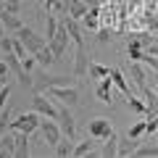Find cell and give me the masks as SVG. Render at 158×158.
I'll return each instance as SVG.
<instances>
[{"mask_svg":"<svg viewBox=\"0 0 158 158\" xmlns=\"http://www.w3.org/2000/svg\"><path fill=\"white\" fill-rule=\"evenodd\" d=\"M40 121H42V116H40L37 111H27V113H19L16 118H11V129L16 132H27V135H34V132L40 129Z\"/></svg>","mask_w":158,"mask_h":158,"instance_id":"cell-1","label":"cell"},{"mask_svg":"<svg viewBox=\"0 0 158 158\" xmlns=\"http://www.w3.org/2000/svg\"><path fill=\"white\" fill-rule=\"evenodd\" d=\"M37 135H40L42 140L48 142V145L53 148V145H58V140L63 137V129H61V124H58V118H48V116H42Z\"/></svg>","mask_w":158,"mask_h":158,"instance_id":"cell-2","label":"cell"},{"mask_svg":"<svg viewBox=\"0 0 158 158\" xmlns=\"http://www.w3.org/2000/svg\"><path fill=\"white\" fill-rule=\"evenodd\" d=\"M48 95L53 98V100H58V103H66V106H79V90L74 85H58V87H48Z\"/></svg>","mask_w":158,"mask_h":158,"instance_id":"cell-3","label":"cell"},{"mask_svg":"<svg viewBox=\"0 0 158 158\" xmlns=\"http://www.w3.org/2000/svg\"><path fill=\"white\" fill-rule=\"evenodd\" d=\"M16 37L27 45V50L32 53V56H34V53H40L42 48L48 45V37H45V34H37L34 29H29V27H21V29L16 32Z\"/></svg>","mask_w":158,"mask_h":158,"instance_id":"cell-4","label":"cell"},{"mask_svg":"<svg viewBox=\"0 0 158 158\" xmlns=\"http://www.w3.org/2000/svg\"><path fill=\"white\" fill-rule=\"evenodd\" d=\"M32 108L40 113V116L58 118V103L53 100L50 95H45V92H34V95H32Z\"/></svg>","mask_w":158,"mask_h":158,"instance_id":"cell-5","label":"cell"},{"mask_svg":"<svg viewBox=\"0 0 158 158\" xmlns=\"http://www.w3.org/2000/svg\"><path fill=\"white\" fill-rule=\"evenodd\" d=\"M87 135L90 137H95V140H108V137L113 135V124H111V118H106V116H98V118H92L90 124H87Z\"/></svg>","mask_w":158,"mask_h":158,"instance_id":"cell-6","label":"cell"},{"mask_svg":"<svg viewBox=\"0 0 158 158\" xmlns=\"http://www.w3.org/2000/svg\"><path fill=\"white\" fill-rule=\"evenodd\" d=\"M58 124H61V129H63V135H66V137L77 140V121H74V116H71V111H69L66 103H58Z\"/></svg>","mask_w":158,"mask_h":158,"instance_id":"cell-7","label":"cell"},{"mask_svg":"<svg viewBox=\"0 0 158 158\" xmlns=\"http://www.w3.org/2000/svg\"><path fill=\"white\" fill-rule=\"evenodd\" d=\"M69 42H71V37H69V29L63 27H58V32H56V37H50V50H53V56L56 58H63V53H66V48H69Z\"/></svg>","mask_w":158,"mask_h":158,"instance_id":"cell-8","label":"cell"},{"mask_svg":"<svg viewBox=\"0 0 158 158\" xmlns=\"http://www.w3.org/2000/svg\"><path fill=\"white\" fill-rule=\"evenodd\" d=\"M129 79L135 82V87L140 90V95L148 90V69L140 61H129Z\"/></svg>","mask_w":158,"mask_h":158,"instance_id":"cell-9","label":"cell"},{"mask_svg":"<svg viewBox=\"0 0 158 158\" xmlns=\"http://www.w3.org/2000/svg\"><path fill=\"white\" fill-rule=\"evenodd\" d=\"M61 24L69 29V37H71V42H74L77 48H79V45H87V42H85V37H82V34H85V29H82V21H79V19L63 16V19H61Z\"/></svg>","mask_w":158,"mask_h":158,"instance_id":"cell-10","label":"cell"},{"mask_svg":"<svg viewBox=\"0 0 158 158\" xmlns=\"http://www.w3.org/2000/svg\"><path fill=\"white\" fill-rule=\"evenodd\" d=\"M95 98L100 103H106V106H111L113 103V79L106 77V79H98V85H95Z\"/></svg>","mask_w":158,"mask_h":158,"instance_id":"cell-11","label":"cell"},{"mask_svg":"<svg viewBox=\"0 0 158 158\" xmlns=\"http://www.w3.org/2000/svg\"><path fill=\"white\" fill-rule=\"evenodd\" d=\"M90 56H87V45H79L77 48V58H74V77H85L90 74Z\"/></svg>","mask_w":158,"mask_h":158,"instance_id":"cell-12","label":"cell"},{"mask_svg":"<svg viewBox=\"0 0 158 158\" xmlns=\"http://www.w3.org/2000/svg\"><path fill=\"white\" fill-rule=\"evenodd\" d=\"M21 27H24V21L19 19V13H8V11H3V13H0V29H3V32L16 34Z\"/></svg>","mask_w":158,"mask_h":158,"instance_id":"cell-13","label":"cell"},{"mask_svg":"<svg viewBox=\"0 0 158 158\" xmlns=\"http://www.w3.org/2000/svg\"><path fill=\"white\" fill-rule=\"evenodd\" d=\"M79 21H82V29L85 32H98L100 29V6H92Z\"/></svg>","mask_w":158,"mask_h":158,"instance_id":"cell-14","label":"cell"},{"mask_svg":"<svg viewBox=\"0 0 158 158\" xmlns=\"http://www.w3.org/2000/svg\"><path fill=\"white\" fill-rule=\"evenodd\" d=\"M8 156H16V129L0 137V158H8Z\"/></svg>","mask_w":158,"mask_h":158,"instance_id":"cell-15","label":"cell"},{"mask_svg":"<svg viewBox=\"0 0 158 158\" xmlns=\"http://www.w3.org/2000/svg\"><path fill=\"white\" fill-rule=\"evenodd\" d=\"M137 145L140 142L135 140V137H118V150H116V156L118 158H129V156H135V150H137Z\"/></svg>","mask_w":158,"mask_h":158,"instance_id":"cell-16","label":"cell"},{"mask_svg":"<svg viewBox=\"0 0 158 158\" xmlns=\"http://www.w3.org/2000/svg\"><path fill=\"white\" fill-rule=\"evenodd\" d=\"M98 142H100V140H95V137H87L85 142H77V145H74V156H77V158L95 156V153H98V148H95Z\"/></svg>","mask_w":158,"mask_h":158,"instance_id":"cell-17","label":"cell"},{"mask_svg":"<svg viewBox=\"0 0 158 158\" xmlns=\"http://www.w3.org/2000/svg\"><path fill=\"white\" fill-rule=\"evenodd\" d=\"M74 145H77V140H71V137L63 135L61 140H58V145H53V153H56L58 158H69V156H74Z\"/></svg>","mask_w":158,"mask_h":158,"instance_id":"cell-18","label":"cell"},{"mask_svg":"<svg viewBox=\"0 0 158 158\" xmlns=\"http://www.w3.org/2000/svg\"><path fill=\"white\" fill-rule=\"evenodd\" d=\"M111 79H113V87H118V90L124 92L127 98L135 95V90H132V85H129V79H127L121 71H118V69H111Z\"/></svg>","mask_w":158,"mask_h":158,"instance_id":"cell-19","label":"cell"},{"mask_svg":"<svg viewBox=\"0 0 158 158\" xmlns=\"http://www.w3.org/2000/svg\"><path fill=\"white\" fill-rule=\"evenodd\" d=\"M116 150H118V135L113 132L108 140H103V148H98V153L95 156H103V158H113L116 156Z\"/></svg>","mask_w":158,"mask_h":158,"instance_id":"cell-20","label":"cell"},{"mask_svg":"<svg viewBox=\"0 0 158 158\" xmlns=\"http://www.w3.org/2000/svg\"><path fill=\"white\" fill-rule=\"evenodd\" d=\"M29 137H32V135H27V132H16V158H27V156H32Z\"/></svg>","mask_w":158,"mask_h":158,"instance_id":"cell-21","label":"cell"},{"mask_svg":"<svg viewBox=\"0 0 158 158\" xmlns=\"http://www.w3.org/2000/svg\"><path fill=\"white\" fill-rule=\"evenodd\" d=\"M87 11H90V6H87L85 0H71V3H69V8H66V16H71V19H82Z\"/></svg>","mask_w":158,"mask_h":158,"instance_id":"cell-22","label":"cell"},{"mask_svg":"<svg viewBox=\"0 0 158 158\" xmlns=\"http://www.w3.org/2000/svg\"><path fill=\"white\" fill-rule=\"evenodd\" d=\"M135 156H137V158H158V142H156V137H153V142H145V145H137Z\"/></svg>","mask_w":158,"mask_h":158,"instance_id":"cell-23","label":"cell"},{"mask_svg":"<svg viewBox=\"0 0 158 158\" xmlns=\"http://www.w3.org/2000/svg\"><path fill=\"white\" fill-rule=\"evenodd\" d=\"M34 58H37V66H42V69H50V63H53V61H58V58L53 56L50 45H45L40 53H34Z\"/></svg>","mask_w":158,"mask_h":158,"instance_id":"cell-24","label":"cell"},{"mask_svg":"<svg viewBox=\"0 0 158 158\" xmlns=\"http://www.w3.org/2000/svg\"><path fill=\"white\" fill-rule=\"evenodd\" d=\"M58 27H61L58 13H48V16H45V37H48V42H50V37H56Z\"/></svg>","mask_w":158,"mask_h":158,"instance_id":"cell-25","label":"cell"},{"mask_svg":"<svg viewBox=\"0 0 158 158\" xmlns=\"http://www.w3.org/2000/svg\"><path fill=\"white\" fill-rule=\"evenodd\" d=\"M127 108L135 111V113H140V116L148 113V103H145V98H140V95H132L129 100H127Z\"/></svg>","mask_w":158,"mask_h":158,"instance_id":"cell-26","label":"cell"},{"mask_svg":"<svg viewBox=\"0 0 158 158\" xmlns=\"http://www.w3.org/2000/svg\"><path fill=\"white\" fill-rule=\"evenodd\" d=\"M106 77H111V66H103V63H98V61H92L90 63V79H106Z\"/></svg>","mask_w":158,"mask_h":158,"instance_id":"cell-27","label":"cell"},{"mask_svg":"<svg viewBox=\"0 0 158 158\" xmlns=\"http://www.w3.org/2000/svg\"><path fill=\"white\" fill-rule=\"evenodd\" d=\"M11 129V103H6V108H0V137Z\"/></svg>","mask_w":158,"mask_h":158,"instance_id":"cell-28","label":"cell"},{"mask_svg":"<svg viewBox=\"0 0 158 158\" xmlns=\"http://www.w3.org/2000/svg\"><path fill=\"white\" fill-rule=\"evenodd\" d=\"M129 137H135V140H140V137H145V118L142 121H135V124L129 127V132H127Z\"/></svg>","mask_w":158,"mask_h":158,"instance_id":"cell-29","label":"cell"},{"mask_svg":"<svg viewBox=\"0 0 158 158\" xmlns=\"http://www.w3.org/2000/svg\"><path fill=\"white\" fill-rule=\"evenodd\" d=\"M156 129H158V116H145V135L153 137Z\"/></svg>","mask_w":158,"mask_h":158,"instance_id":"cell-30","label":"cell"},{"mask_svg":"<svg viewBox=\"0 0 158 158\" xmlns=\"http://www.w3.org/2000/svg\"><path fill=\"white\" fill-rule=\"evenodd\" d=\"M11 82H3V87H0V108H6V100L11 98Z\"/></svg>","mask_w":158,"mask_h":158,"instance_id":"cell-31","label":"cell"},{"mask_svg":"<svg viewBox=\"0 0 158 158\" xmlns=\"http://www.w3.org/2000/svg\"><path fill=\"white\" fill-rule=\"evenodd\" d=\"M111 29H108V27H100V29H98V42H100V45H108V42H111Z\"/></svg>","mask_w":158,"mask_h":158,"instance_id":"cell-32","label":"cell"},{"mask_svg":"<svg viewBox=\"0 0 158 158\" xmlns=\"http://www.w3.org/2000/svg\"><path fill=\"white\" fill-rule=\"evenodd\" d=\"M8 77H11V66H8L6 58H0V82H6Z\"/></svg>","mask_w":158,"mask_h":158,"instance_id":"cell-33","label":"cell"},{"mask_svg":"<svg viewBox=\"0 0 158 158\" xmlns=\"http://www.w3.org/2000/svg\"><path fill=\"white\" fill-rule=\"evenodd\" d=\"M6 11L8 13H21V0H6Z\"/></svg>","mask_w":158,"mask_h":158,"instance_id":"cell-34","label":"cell"},{"mask_svg":"<svg viewBox=\"0 0 158 158\" xmlns=\"http://www.w3.org/2000/svg\"><path fill=\"white\" fill-rule=\"evenodd\" d=\"M148 29L158 34V19H148Z\"/></svg>","mask_w":158,"mask_h":158,"instance_id":"cell-35","label":"cell"},{"mask_svg":"<svg viewBox=\"0 0 158 158\" xmlns=\"http://www.w3.org/2000/svg\"><path fill=\"white\" fill-rule=\"evenodd\" d=\"M148 53H150V56H156V58H158V40H156V42H153L150 48H148Z\"/></svg>","mask_w":158,"mask_h":158,"instance_id":"cell-36","label":"cell"},{"mask_svg":"<svg viewBox=\"0 0 158 158\" xmlns=\"http://www.w3.org/2000/svg\"><path fill=\"white\" fill-rule=\"evenodd\" d=\"M85 3H87V6H90V8H92V6H100L103 0H85Z\"/></svg>","mask_w":158,"mask_h":158,"instance_id":"cell-37","label":"cell"},{"mask_svg":"<svg viewBox=\"0 0 158 158\" xmlns=\"http://www.w3.org/2000/svg\"><path fill=\"white\" fill-rule=\"evenodd\" d=\"M153 137H156V142H158V129H156V135H153Z\"/></svg>","mask_w":158,"mask_h":158,"instance_id":"cell-38","label":"cell"},{"mask_svg":"<svg viewBox=\"0 0 158 158\" xmlns=\"http://www.w3.org/2000/svg\"><path fill=\"white\" fill-rule=\"evenodd\" d=\"M63 3H66V8H69V3H71V0H63Z\"/></svg>","mask_w":158,"mask_h":158,"instance_id":"cell-39","label":"cell"},{"mask_svg":"<svg viewBox=\"0 0 158 158\" xmlns=\"http://www.w3.org/2000/svg\"><path fill=\"white\" fill-rule=\"evenodd\" d=\"M156 95H158V85H156Z\"/></svg>","mask_w":158,"mask_h":158,"instance_id":"cell-40","label":"cell"}]
</instances>
